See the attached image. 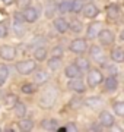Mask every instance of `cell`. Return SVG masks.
I'll use <instances>...</instances> for the list:
<instances>
[{
  "label": "cell",
  "instance_id": "6da1fadb",
  "mask_svg": "<svg viewBox=\"0 0 124 132\" xmlns=\"http://www.w3.org/2000/svg\"><path fill=\"white\" fill-rule=\"evenodd\" d=\"M57 98V91L54 90V88H50L41 95V98H39V106L44 109H50L53 107V104Z\"/></svg>",
  "mask_w": 124,
  "mask_h": 132
},
{
  "label": "cell",
  "instance_id": "7a4b0ae2",
  "mask_svg": "<svg viewBox=\"0 0 124 132\" xmlns=\"http://www.w3.org/2000/svg\"><path fill=\"white\" fill-rule=\"evenodd\" d=\"M86 79H88V85L91 88H95V87H98L104 81V76H102V72L101 71H98V69H91V71L88 72Z\"/></svg>",
  "mask_w": 124,
  "mask_h": 132
},
{
  "label": "cell",
  "instance_id": "3957f363",
  "mask_svg": "<svg viewBox=\"0 0 124 132\" xmlns=\"http://www.w3.org/2000/svg\"><path fill=\"white\" fill-rule=\"evenodd\" d=\"M35 68H37V65H35L34 60H20V62H18V65H16L18 72L22 73V75H28V73L34 72Z\"/></svg>",
  "mask_w": 124,
  "mask_h": 132
},
{
  "label": "cell",
  "instance_id": "277c9868",
  "mask_svg": "<svg viewBox=\"0 0 124 132\" xmlns=\"http://www.w3.org/2000/svg\"><path fill=\"white\" fill-rule=\"evenodd\" d=\"M86 41L83 38H76V40H73L72 44H70V50L73 53H77V54H82V53H85L86 50Z\"/></svg>",
  "mask_w": 124,
  "mask_h": 132
},
{
  "label": "cell",
  "instance_id": "5b68a950",
  "mask_svg": "<svg viewBox=\"0 0 124 132\" xmlns=\"http://www.w3.org/2000/svg\"><path fill=\"white\" fill-rule=\"evenodd\" d=\"M67 87H69V90L75 91V93H85V90H86L83 81L79 79V78H72V79L69 81Z\"/></svg>",
  "mask_w": 124,
  "mask_h": 132
},
{
  "label": "cell",
  "instance_id": "8992f818",
  "mask_svg": "<svg viewBox=\"0 0 124 132\" xmlns=\"http://www.w3.org/2000/svg\"><path fill=\"white\" fill-rule=\"evenodd\" d=\"M0 56L5 60H13L16 57V48L13 46H2L0 47Z\"/></svg>",
  "mask_w": 124,
  "mask_h": 132
},
{
  "label": "cell",
  "instance_id": "52a82bcc",
  "mask_svg": "<svg viewBox=\"0 0 124 132\" xmlns=\"http://www.w3.org/2000/svg\"><path fill=\"white\" fill-rule=\"evenodd\" d=\"M98 37H99V41L102 43V44H105V46H108V44H111V43L114 41V32L111 31V29H101L99 34H98Z\"/></svg>",
  "mask_w": 124,
  "mask_h": 132
},
{
  "label": "cell",
  "instance_id": "ba28073f",
  "mask_svg": "<svg viewBox=\"0 0 124 132\" xmlns=\"http://www.w3.org/2000/svg\"><path fill=\"white\" fill-rule=\"evenodd\" d=\"M101 29H102V22H92V24L88 27V29H86V37L88 38L98 37V34H99Z\"/></svg>",
  "mask_w": 124,
  "mask_h": 132
},
{
  "label": "cell",
  "instance_id": "9c48e42d",
  "mask_svg": "<svg viewBox=\"0 0 124 132\" xmlns=\"http://www.w3.org/2000/svg\"><path fill=\"white\" fill-rule=\"evenodd\" d=\"M24 19L26 21V22H35L37 19H38V10L35 9V7H25L24 10Z\"/></svg>",
  "mask_w": 124,
  "mask_h": 132
},
{
  "label": "cell",
  "instance_id": "30bf717a",
  "mask_svg": "<svg viewBox=\"0 0 124 132\" xmlns=\"http://www.w3.org/2000/svg\"><path fill=\"white\" fill-rule=\"evenodd\" d=\"M99 13V9H98V6H95L94 3H89V5L83 6V15H85V18H96Z\"/></svg>",
  "mask_w": 124,
  "mask_h": 132
},
{
  "label": "cell",
  "instance_id": "8fae6325",
  "mask_svg": "<svg viewBox=\"0 0 124 132\" xmlns=\"http://www.w3.org/2000/svg\"><path fill=\"white\" fill-rule=\"evenodd\" d=\"M99 122H101L102 126L110 128L115 123V120H114V116H112L110 112H102V113L99 114Z\"/></svg>",
  "mask_w": 124,
  "mask_h": 132
},
{
  "label": "cell",
  "instance_id": "7c38bea8",
  "mask_svg": "<svg viewBox=\"0 0 124 132\" xmlns=\"http://www.w3.org/2000/svg\"><path fill=\"white\" fill-rule=\"evenodd\" d=\"M80 69L76 66V63L75 65H67L66 69H64V73H66V76L69 78V79H72V78H79L80 76Z\"/></svg>",
  "mask_w": 124,
  "mask_h": 132
},
{
  "label": "cell",
  "instance_id": "4fadbf2b",
  "mask_svg": "<svg viewBox=\"0 0 124 132\" xmlns=\"http://www.w3.org/2000/svg\"><path fill=\"white\" fill-rule=\"evenodd\" d=\"M104 85H105V90L107 91H115L118 88V81H117V78L114 75H110L108 78H105Z\"/></svg>",
  "mask_w": 124,
  "mask_h": 132
},
{
  "label": "cell",
  "instance_id": "5bb4252c",
  "mask_svg": "<svg viewBox=\"0 0 124 132\" xmlns=\"http://www.w3.org/2000/svg\"><path fill=\"white\" fill-rule=\"evenodd\" d=\"M54 28L57 29V32L64 34L67 29H69V22H67L66 19H63V18H57L56 21H54Z\"/></svg>",
  "mask_w": 124,
  "mask_h": 132
},
{
  "label": "cell",
  "instance_id": "9a60e30c",
  "mask_svg": "<svg viewBox=\"0 0 124 132\" xmlns=\"http://www.w3.org/2000/svg\"><path fill=\"white\" fill-rule=\"evenodd\" d=\"M111 59L115 62V63H123L124 62V50L121 47H117L111 52Z\"/></svg>",
  "mask_w": 124,
  "mask_h": 132
},
{
  "label": "cell",
  "instance_id": "2e32d148",
  "mask_svg": "<svg viewBox=\"0 0 124 132\" xmlns=\"http://www.w3.org/2000/svg\"><path fill=\"white\" fill-rule=\"evenodd\" d=\"M107 15H108V18L110 19H117L118 18V15H120L118 5H115V3L108 5V7H107Z\"/></svg>",
  "mask_w": 124,
  "mask_h": 132
},
{
  "label": "cell",
  "instance_id": "e0dca14e",
  "mask_svg": "<svg viewBox=\"0 0 124 132\" xmlns=\"http://www.w3.org/2000/svg\"><path fill=\"white\" fill-rule=\"evenodd\" d=\"M91 56L94 57V60H96V62L104 60V53H102L101 47H98V46H92L91 47Z\"/></svg>",
  "mask_w": 124,
  "mask_h": 132
},
{
  "label": "cell",
  "instance_id": "ac0fdd59",
  "mask_svg": "<svg viewBox=\"0 0 124 132\" xmlns=\"http://www.w3.org/2000/svg\"><path fill=\"white\" fill-rule=\"evenodd\" d=\"M34 81H35V84H45L48 81V73L45 71H38L37 73H35V76H34Z\"/></svg>",
  "mask_w": 124,
  "mask_h": 132
},
{
  "label": "cell",
  "instance_id": "d6986e66",
  "mask_svg": "<svg viewBox=\"0 0 124 132\" xmlns=\"http://www.w3.org/2000/svg\"><path fill=\"white\" fill-rule=\"evenodd\" d=\"M85 104L91 109H96L102 104V100H101L99 97H89V98L85 100Z\"/></svg>",
  "mask_w": 124,
  "mask_h": 132
},
{
  "label": "cell",
  "instance_id": "ffe728a7",
  "mask_svg": "<svg viewBox=\"0 0 124 132\" xmlns=\"http://www.w3.org/2000/svg\"><path fill=\"white\" fill-rule=\"evenodd\" d=\"M34 57H35V60H38V62L45 60V57H47V48H45V47L35 48V52H34Z\"/></svg>",
  "mask_w": 124,
  "mask_h": 132
},
{
  "label": "cell",
  "instance_id": "44dd1931",
  "mask_svg": "<svg viewBox=\"0 0 124 132\" xmlns=\"http://www.w3.org/2000/svg\"><path fill=\"white\" fill-rule=\"evenodd\" d=\"M41 126L44 129H47V131H54V129H57V120H54V119H45V120H43Z\"/></svg>",
  "mask_w": 124,
  "mask_h": 132
},
{
  "label": "cell",
  "instance_id": "7402d4cb",
  "mask_svg": "<svg viewBox=\"0 0 124 132\" xmlns=\"http://www.w3.org/2000/svg\"><path fill=\"white\" fill-rule=\"evenodd\" d=\"M16 103H18V97H16L15 94H7L6 95V98H5L6 109H13Z\"/></svg>",
  "mask_w": 124,
  "mask_h": 132
},
{
  "label": "cell",
  "instance_id": "603a6c76",
  "mask_svg": "<svg viewBox=\"0 0 124 132\" xmlns=\"http://www.w3.org/2000/svg\"><path fill=\"white\" fill-rule=\"evenodd\" d=\"M15 114L18 116V118H24L25 114H26V107H25V104L24 103H18L15 104Z\"/></svg>",
  "mask_w": 124,
  "mask_h": 132
},
{
  "label": "cell",
  "instance_id": "cb8c5ba5",
  "mask_svg": "<svg viewBox=\"0 0 124 132\" xmlns=\"http://www.w3.org/2000/svg\"><path fill=\"white\" fill-rule=\"evenodd\" d=\"M72 10V2L70 0H63L61 3L58 5V12L60 13H67Z\"/></svg>",
  "mask_w": 124,
  "mask_h": 132
},
{
  "label": "cell",
  "instance_id": "d4e9b609",
  "mask_svg": "<svg viewBox=\"0 0 124 132\" xmlns=\"http://www.w3.org/2000/svg\"><path fill=\"white\" fill-rule=\"evenodd\" d=\"M60 66H61V59H60V57H54L53 56L51 59L48 60V68H50L51 71H57Z\"/></svg>",
  "mask_w": 124,
  "mask_h": 132
},
{
  "label": "cell",
  "instance_id": "484cf974",
  "mask_svg": "<svg viewBox=\"0 0 124 132\" xmlns=\"http://www.w3.org/2000/svg\"><path fill=\"white\" fill-rule=\"evenodd\" d=\"M19 128L22 129V131H31L34 128V122L31 120V119H22L19 122Z\"/></svg>",
  "mask_w": 124,
  "mask_h": 132
},
{
  "label": "cell",
  "instance_id": "4316f807",
  "mask_svg": "<svg viewBox=\"0 0 124 132\" xmlns=\"http://www.w3.org/2000/svg\"><path fill=\"white\" fill-rule=\"evenodd\" d=\"M76 66L80 71H89V60L88 59H83V57H79L76 60Z\"/></svg>",
  "mask_w": 124,
  "mask_h": 132
},
{
  "label": "cell",
  "instance_id": "83f0119b",
  "mask_svg": "<svg viewBox=\"0 0 124 132\" xmlns=\"http://www.w3.org/2000/svg\"><path fill=\"white\" fill-rule=\"evenodd\" d=\"M9 76V68L6 65H0V85L3 84Z\"/></svg>",
  "mask_w": 124,
  "mask_h": 132
},
{
  "label": "cell",
  "instance_id": "f1b7e54d",
  "mask_svg": "<svg viewBox=\"0 0 124 132\" xmlns=\"http://www.w3.org/2000/svg\"><path fill=\"white\" fill-rule=\"evenodd\" d=\"M83 0H73L72 2V12H75V13H79V12H82V9H83Z\"/></svg>",
  "mask_w": 124,
  "mask_h": 132
},
{
  "label": "cell",
  "instance_id": "f546056e",
  "mask_svg": "<svg viewBox=\"0 0 124 132\" xmlns=\"http://www.w3.org/2000/svg\"><path fill=\"white\" fill-rule=\"evenodd\" d=\"M112 109H114V112L117 113V116H123L124 118V101H117V103H114Z\"/></svg>",
  "mask_w": 124,
  "mask_h": 132
},
{
  "label": "cell",
  "instance_id": "4dcf8cb0",
  "mask_svg": "<svg viewBox=\"0 0 124 132\" xmlns=\"http://www.w3.org/2000/svg\"><path fill=\"white\" fill-rule=\"evenodd\" d=\"M20 90H22V93H25V94H32V93H35L37 88H35L34 84H24Z\"/></svg>",
  "mask_w": 124,
  "mask_h": 132
},
{
  "label": "cell",
  "instance_id": "1f68e13d",
  "mask_svg": "<svg viewBox=\"0 0 124 132\" xmlns=\"http://www.w3.org/2000/svg\"><path fill=\"white\" fill-rule=\"evenodd\" d=\"M69 28L72 29L73 32H80L82 31V22H79V21H73L72 24H69Z\"/></svg>",
  "mask_w": 124,
  "mask_h": 132
},
{
  "label": "cell",
  "instance_id": "d6a6232c",
  "mask_svg": "<svg viewBox=\"0 0 124 132\" xmlns=\"http://www.w3.org/2000/svg\"><path fill=\"white\" fill-rule=\"evenodd\" d=\"M7 35V27H6V24H3V22H0V38H3Z\"/></svg>",
  "mask_w": 124,
  "mask_h": 132
},
{
  "label": "cell",
  "instance_id": "836d02e7",
  "mask_svg": "<svg viewBox=\"0 0 124 132\" xmlns=\"http://www.w3.org/2000/svg\"><path fill=\"white\" fill-rule=\"evenodd\" d=\"M53 56L54 57H61L63 56V48L58 46V47H54L53 48Z\"/></svg>",
  "mask_w": 124,
  "mask_h": 132
},
{
  "label": "cell",
  "instance_id": "e575fe53",
  "mask_svg": "<svg viewBox=\"0 0 124 132\" xmlns=\"http://www.w3.org/2000/svg\"><path fill=\"white\" fill-rule=\"evenodd\" d=\"M47 6H48V10L45 12V15H47L48 18H51V16H53V13H54V5H53L51 2H50V3H48Z\"/></svg>",
  "mask_w": 124,
  "mask_h": 132
},
{
  "label": "cell",
  "instance_id": "d590c367",
  "mask_svg": "<svg viewBox=\"0 0 124 132\" xmlns=\"http://www.w3.org/2000/svg\"><path fill=\"white\" fill-rule=\"evenodd\" d=\"M66 131H73V132H76L77 131V126L75 125V123H69L66 126Z\"/></svg>",
  "mask_w": 124,
  "mask_h": 132
},
{
  "label": "cell",
  "instance_id": "8d00e7d4",
  "mask_svg": "<svg viewBox=\"0 0 124 132\" xmlns=\"http://www.w3.org/2000/svg\"><path fill=\"white\" fill-rule=\"evenodd\" d=\"M18 3H19L20 7H28L29 6V0H18Z\"/></svg>",
  "mask_w": 124,
  "mask_h": 132
},
{
  "label": "cell",
  "instance_id": "74e56055",
  "mask_svg": "<svg viewBox=\"0 0 124 132\" xmlns=\"http://www.w3.org/2000/svg\"><path fill=\"white\" fill-rule=\"evenodd\" d=\"M2 2H3V3H6V5H10V3H12V0H2Z\"/></svg>",
  "mask_w": 124,
  "mask_h": 132
},
{
  "label": "cell",
  "instance_id": "f35d334b",
  "mask_svg": "<svg viewBox=\"0 0 124 132\" xmlns=\"http://www.w3.org/2000/svg\"><path fill=\"white\" fill-rule=\"evenodd\" d=\"M121 40H123V41H124V31H123V32H121Z\"/></svg>",
  "mask_w": 124,
  "mask_h": 132
}]
</instances>
